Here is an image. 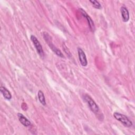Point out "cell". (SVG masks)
<instances>
[{
  "mask_svg": "<svg viewBox=\"0 0 135 135\" xmlns=\"http://www.w3.org/2000/svg\"><path fill=\"white\" fill-rule=\"evenodd\" d=\"M43 37L44 38L45 40V41H46V43H47V44L49 45V47H50V49L59 56L61 57H64V56L62 54V53L60 51V50H59L57 47H55V46L52 43V39H51V36L48 33L44 32L43 33Z\"/></svg>",
  "mask_w": 135,
  "mask_h": 135,
  "instance_id": "6da1fadb",
  "label": "cell"
},
{
  "mask_svg": "<svg viewBox=\"0 0 135 135\" xmlns=\"http://www.w3.org/2000/svg\"><path fill=\"white\" fill-rule=\"evenodd\" d=\"M113 115L116 120L119 121L126 127L130 128L132 126V121L126 115L117 112H114Z\"/></svg>",
  "mask_w": 135,
  "mask_h": 135,
  "instance_id": "7a4b0ae2",
  "label": "cell"
},
{
  "mask_svg": "<svg viewBox=\"0 0 135 135\" xmlns=\"http://www.w3.org/2000/svg\"><path fill=\"white\" fill-rule=\"evenodd\" d=\"M84 99L88 104L89 107L91 110V111L95 114H98V115L99 114V112H100L99 107H98L97 104L95 102V101L92 99V98L88 94H85L84 95Z\"/></svg>",
  "mask_w": 135,
  "mask_h": 135,
  "instance_id": "3957f363",
  "label": "cell"
},
{
  "mask_svg": "<svg viewBox=\"0 0 135 135\" xmlns=\"http://www.w3.org/2000/svg\"><path fill=\"white\" fill-rule=\"evenodd\" d=\"M30 38H31V40L32 41V42L36 50L37 53L39 54V55L41 57H43L44 56V53L42 46L41 44H40V42L38 41V40H37V38L36 37V36H35L33 35H31Z\"/></svg>",
  "mask_w": 135,
  "mask_h": 135,
  "instance_id": "277c9868",
  "label": "cell"
},
{
  "mask_svg": "<svg viewBox=\"0 0 135 135\" xmlns=\"http://www.w3.org/2000/svg\"><path fill=\"white\" fill-rule=\"evenodd\" d=\"M78 53L79 59L81 64L83 66H86L88 64V61H87V59H86V57L85 53L82 50V49H81L80 47L78 48Z\"/></svg>",
  "mask_w": 135,
  "mask_h": 135,
  "instance_id": "5b68a950",
  "label": "cell"
},
{
  "mask_svg": "<svg viewBox=\"0 0 135 135\" xmlns=\"http://www.w3.org/2000/svg\"><path fill=\"white\" fill-rule=\"evenodd\" d=\"M80 11H81V14L83 15V16L84 17H85V18L86 19L90 29L91 30V31L92 32H94L95 31V26H94V22L93 21V20L91 19V18L90 17V16H89L87 13H86V12L85 11H84L83 9H82L81 8H80Z\"/></svg>",
  "mask_w": 135,
  "mask_h": 135,
  "instance_id": "8992f818",
  "label": "cell"
},
{
  "mask_svg": "<svg viewBox=\"0 0 135 135\" xmlns=\"http://www.w3.org/2000/svg\"><path fill=\"white\" fill-rule=\"evenodd\" d=\"M120 12L123 22H127L129 20V13L128 9L126 6H122L120 8Z\"/></svg>",
  "mask_w": 135,
  "mask_h": 135,
  "instance_id": "52a82bcc",
  "label": "cell"
},
{
  "mask_svg": "<svg viewBox=\"0 0 135 135\" xmlns=\"http://www.w3.org/2000/svg\"><path fill=\"white\" fill-rule=\"evenodd\" d=\"M17 117L18 118V120L25 127H28L31 125V122L25 117L22 113H18L17 114Z\"/></svg>",
  "mask_w": 135,
  "mask_h": 135,
  "instance_id": "ba28073f",
  "label": "cell"
},
{
  "mask_svg": "<svg viewBox=\"0 0 135 135\" xmlns=\"http://www.w3.org/2000/svg\"><path fill=\"white\" fill-rule=\"evenodd\" d=\"M0 91L5 99L7 100H10L12 99V94L11 92L5 87L1 86L0 87Z\"/></svg>",
  "mask_w": 135,
  "mask_h": 135,
  "instance_id": "9c48e42d",
  "label": "cell"
},
{
  "mask_svg": "<svg viewBox=\"0 0 135 135\" xmlns=\"http://www.w3.org/2000/svg\"><path fill=\"white\" fill-rule=\"evenodd\" d=\"M37 97H38V100L40 101V102L44 106L46 105V101H45V97L44 95L43 92L39 90L37 92Z\"/></svg>",
  "mask_w": 135,
  "mask_h": 135,
  "instance_id": "30bf717a",
  "label": "cell"
},
{
  "mask_svg": "<svg viewBox=\"0 0 135 135\" xmlns=\"http://www.w3.org/2000/svg\"><path fill=\"white\" fill-rule=\"evenodd\" d=\"M89 2L92 4V6H93L94 8H97V9H101L102 6H101V4H100V3H99L98 1H95V0H93V1L90 0Z\"/></svg>",
  "mask_w": 135,
  "mask_h": 135,
  "instance_id": "8fae6325",
  "label": "cell"
}]
</instances>
